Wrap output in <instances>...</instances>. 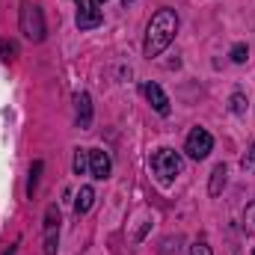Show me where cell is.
Wrapping results in <instances>:
<instances>
[{
    "instance_id": "obj_1",
    "label": "cell",
    "mask_w": 255,
    "mask_h": 255,
    "mask_svg": "<svg viewBox=\"0 0 255 255\" xmlns=\"http://www.w3.org/2000/svg\"><path fill=\"white\" fill-rule=\"evenodd\" d=\"M175 33H178V15H175V9H169V6L157 9V12L151 15L148 27H145L142 54H145L148 60H151V57H160V54L169 48V42L175 39Z\"/></svg>"
},
{
    "instance_id": "obj_2",
    "label": "cell",
    "mask_w": 255,
    "mask_h": 255,
    "mask_svg": "<svg viewBox=\"0 0 255 255\" xmlns=\"http://www.w3.org/2000/svg\"><path fill=\"white\" fill-rule=\"evenodd\" d=\"M18 27H21V33H24L30 42H42V39H45L48 27H45V18H42V9H39V3H33V0H21Z\"/></svg>"
},
{
    "instance_id": "obj_3",
    "label": "cell",
    "mask_w": 255,
    "mask_h": 255,
    "mask_svg": "<svg viewBox=\"0 0 255 255\" xmlns=\"http://www.w3.org/2000/svg\"><path fill=\"white\" fill-rule=\"evenodd\" d=\"M181 166H184V160H181V154L172 151V148H157V151L151 154V172L157 175L160 184H169L175 175H181Z\"/></svg>"
},
{
    "instance_id": "obj_4",
    "label": "cell",
    "mask_w": 255,
    "mask_h": 255,
    "mask_svg": "<svg viewBox=\"0 0 255 255\" xmlns=\"http://www.w3.org/2000/svg\"><path fill=\"white\" fill-rule=\"evenodd\" d=\"M214 148V136L205 130V128H193L187 133V142H184V151L190 154L193 160H205Z\"/></svg>"
},
{
    "instance_id": "obj_5",
    "label": "cell",
    "mask_w": 255,
    "mask_h": 255,
    "mask_svg": "<svg viewBox=\"0 0 255 255\" xmlns=\"http://www.w3.org/2000/svg\"><path fill=\"white\" fill-rule=\"evenodd\" d=\"M57 241H60V211L51 205L45 211V255H57Z\"/></svg>"
},
{
    "instance_id": "obj_6",
    "label": "cell",
    "mask_w": 255,
    "mask_h": 255,
    "mask_svg": "<svg viewBox=\"0 0 255 255\" xmlns=\"http://www.w3.org/2000/svg\"><path fill=\"white\" fill-rule=\"evenodd\" d=\"M74 3H77V27L80 30H95L101 24L98 0H74Z\"/></svg>"
},
{
    "instance_id": "obj_7",
    "label": "cell",
    "mask_w": 255,
    "mask_h": 255,
    "mask_svg": "<svg viewBox=\"0 0 255 255\" xmlns=\"http://www.w3.org/2000/svg\"><path fill=\"white\" fill-rule=\"evenodd\" d=\"M110 169H113L110 154L101 151V148H89V172H92V178L104 181V178H110Z\"/></svg>"
},
{
    "instance_id": "obj_8",
    "label": "cell",
    "mask_w": 255,
    "mask_h": 255,
    "mask_svg": "<svg viewBox=\"0 0 255 255\" xmlns=\"http://www.w3.org/2000/svg\"><path fill=\"white\" fill-rule=\"evenodd\" d=\"M142 95H145V101H148L160 116L169 113V98H166V92H163L157 83H142Z\"/></svg>"
},
{
    "instance_id": "obj_9",
    "label": "cell",
    "mask_w": 255,
    "mask_h": 255,
    "mask_svg": "<svg viewBox=\"0 0 255 255\" xmlns=\"http://www.w3.org/2000/svg\"><path fill=\"white\" fill-rule=\"evenodd\" d=\"M74 104H77V125L89 128L92 125V98L86 92H77L74 95Z\"/></svg>"
},
{
    "instance_id": "obj_10",
    "label": "cell",
    "mask_w": 255,
    "mask_h": 255,
    "mask_svg": "<svg viewBox=\"0 0 255 255\" xmlns=\"http://www.w3.org/2000/svg\"><path fill=\"white\" fill-rule=\"evenodd\" d=\"M92 202H95V190H92V187H80V193H77V202H74V211H77V217L89 214Z\"/></svg>"
},
{
    "instance_id": "obj_11",
    "label": "cell",
    "mask_w": 255,
    "mask_h": 255,
    "mask_svg": "<svg viewBox=\"0 0 255 255\" xmlns=\"http://www.w3.org/2000/svg\"><path fill=\"white\" fill-rule=\"evenodd\" d=\"M226 175H229L226 163H217L214 172H211V196H220V190L226 187Z\"/></svg>"
},
{
    "instance_id": "obj_12",
    "label": "cell",
    "mask_w": 255,
    "mask_h": 255,
    "mask_svg": "<svg viewBox=\"0 0 255 255\" xmlns=\"http://www.w3.org/2000/svg\"><path fill=\"white\" fill-rule=\"evenodd\" d=\"M71 169H74V175H83V172L89 169V151H86V148H77V151H74Z\"/></svg>"
},
{
    "instance_id": "obj_13",
    "label": "cell",
    "mask_w": 255,
    "mask_h": 255,
    "mask_svg": "<svg viewBox=\"0 0 255 255\" xmlns=\"http://www.w3.org/2000/svg\"><path fill=\"white\" fill-rule=\"evenodd\" d=\"M39 175H42V160H36V163H33V169H30V184H27V196H30V199H33V193H36Z\"/></svg>"
},
{
    "instance_id": "obj_14",
    "label": "cell",
    "mask_w": 255,
    "mask_h": 255,
    "mask_svg": "<svg viewBox=\"0 0 255 255\" xmlns=\"http://www.w3.org/2000/svg\"><path fill=\"white\" fill-rule=\"evenodd\" d=\"M244 232L255 235V202L247 208V214H244Z\"/></svg>"
},
{
    "instance_id": "obj_15",
    "label": "cell",
    "mask_w": 255,
    "mask_h": 255,
    "mask_svg": "<svg viewBox=\"0 0 255 255\" xmlns=\"http://www.w3.org/2000/svg\"><path fill=\"white\" fill-rule=\"evenodd\" d=\"M247 57H250L247 45H235V48H232V60H235V63H247Z\"/></svg>"
},
{
    "instance_id": "obj_16",
    "label": "cell",
    "mask_w": 255,
    "mask_h": 255,
    "mask_svg": "<svg viewBox=\"0 0 255 255\" xmlns=\"http://www.w3.org/2000/svg\"><path fill=\"white\" fill-rule=\"evenodd\" d=\"M244 110H247V98L241 92H235L232 95V113H244Z\"/></svg>"
},
{
    "instance_id": "obj_17",
    "label": "cell",
    "mask_w": 255,
    "mask_h": 255,
    "mask_svg": "<svg viewBox=\"0 0 255 255\" xmlns=\"http://www.w3.org/2000/svg\"><path fill=\"white\" fill-rule=\"evenodd\" d=\"M0 51H3V60H6V63H9V60H15V54H18L15 42H3V48H0Z\"/></svg>"
},
{
    "instance_id": "obj_18",
    "label": "cell",
    "mask_w": 255,
    "mask_h": 255,
    "mask_svg": "<svg viewBox=\"0 0 255 255\" xmlns=\"http://www.w3.org/2000/svg\"><path fill=\"white\" fill-rule=\"evenodd\" d=\"M190 255H211V247H208L205 241H196L190 247Z\"/></svg>"
},
{
    "instance_id": "obj_19",
    "label": "cell",
    "mask_w": 255,
    "mask_h": 255,
    "mask_svg": "<svg viewBox=\"0 0 255 255\" xmlns=\"http://www.w3.org/2000/svg\"><path fill=\"white\" fill-rule=\"evenodd\" d=\"M244 169L247 172H255V142H253V148H250V154L244 157Z\"/></svg>"
},
{
    "instance_id": "obj_20",
    "label": "cell",
    "mask_w": 255,
    "mask_h": 255,
    "mask_svg": "<svg viewBox=\"0 0 255 255\" xmlns=\"http://www.w3.org/2000/svg\"><path fill=\"white\" fill-rule=\"evenodd\" d=\"M3 255H15V247H9V250H6Z\"/></svg>"
},
{
    "instance_id": "obj_21",
    "label": "cell",
    "mask_w": 255,
    "mask_h": 255,
    "mask_svg": "<svg viewBox=\"0 0 255 255\" xmlns=\"http://www.w3.org/2000/svg\"><path fill=\"white\" fill-rule=\"evenodd\" d=\"M122 3H125V6H128V3H133V0H122Z\"/></svg>"
},
{
    "instance_id": "obj_22",
    "label": "cell",
    "mask_w": 255,
    "mask_h": 255,
    "mask_svg": "<svg viewBox=\"0 0 255 255\" xmlns=\"http://www.w3.org/2000/svg\"><path fill=\"white\" fill-rule=\"evenodd\" d=\"M98 3H104V0H98Z\"/></svg>"
},
{
    "instance_id": "obj_23",
    "label": "cell",
    "mask_w": 255,
    "mask_h": 255,
    "mask_svg": "<svg viewBox=\"0 0 255 255\" xmlns=\"http://www.w3.org/2000/svg\"><path fill=\"white\" fill-rule=\"evenodd\" d=\"M253 255H255V253H253Z\"/></svg>"
}]
</instances>
